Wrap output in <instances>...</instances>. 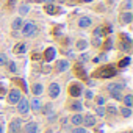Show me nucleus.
Segmentation results:
<instances>
[{
    "label": "nucleus",
    "mask_w": 133,
    "mask_h": 133,
    "mask_svg": "<svg viewBox=\"0 0 133 133\" xmlns=\"http://www.w3.org/2000/svg\"><path fill=\"white\" fill-rule=\"evenodd\" d=\"M56 2H58V3H59V2H64V0H56Z\"/></svg>",
    "instance_id": "nucleus-40"
},
{
    "label": "nucleus",
    "mask_w": 133,
    "mask_h": 133,
    "mask_svg": "<svg viewBox=\"0 0 133 133\" xmlns=\"http://www.w3.org/2000/svg\"><path fill=\"white\" fill-rule=\"evenodd\" d=\"M119 111H121V114H122L124 117H130V116H131V108H127V107H122V108H121Z\"/></svg>",
    "instance_id": "nucleus-22"
},
{
    "label": "nucleus",
    "mask_w": 133,
    "mask_h": 133,
    "mask_svg": "<svg viewBox=\"0 0 133 133\" xmlns=\"http://www.w3.org/2000/svg\"><path fill=\"white\" fill-rule=\"evenodd\" d=\"M8 68L11 72H17V68H16V63L14 61H8Z\"/></svg>",
    "instance_id": "nucleus-26"
},
{
    "label": "nucleus",
    "mask_w": 133,
    "mask_h": 133,
    "mask_svg": "<svg viewBox=\"0 0 133 133\" xmlns=\"http://www.w3.org/2000/svg\"><path fill=\"white\" fill-rule=\"evenodd\" d=\"M28 105H30V108L33 111H39L41 110V100L39 99H33L31 102H28Z\"/></svg>",
    "instance_id": "nucleus-16"
},
{
    "label": "nucleus",
    "mask_w": 133,
    "mask_h": 133,
    "mask_svg": "<svg viewBox=\"0 0 133 133\" xmlns=\"http://www.w3.org/2000/svg\"><path fill=\"white\" fill-rule=\"evenodd\" d=\"M122 100H124V103H125L127 108H131L133 107V96L131 94H127L125 97H122Z\"/></svg>",
    "instance_id": "nucleus-17"
},
{
    "label": "nucleus",
    "mask_w": 133,
    "mask_h": 133,
    "mask_svg": "<svg viewBox=\"0 0 133 133\" xmlns=\"http://www.w3.org/2000/svg\"><path fill=\"white\" fill-rule=\"evenodd\" d=\"M59 91H61V88H59L58 83H52V85L49 86V96H50L52 99H56V97L59 96Z\"/></svg>",
    "instance_id": "nucleus-6"
},
{
    "label": "nucleus",
    "mask_w": 133,
    "mask_h": 133,
    "mask_svg": "<svg viewBox=\"0 0 133 133\" xmlns=\"http://www.w3.org/2000/svg\"><path fill=\"white\" fill-rule=\"evenodd\" d=\"M122 88L124 86L121 83H110L108 85V91H110L111 97L116 99V100H121L122 99Z\"/></svg>",
    "instance_id": "nucleus-1"
},
{
    "label": "nucleus",
    "mask_w": 133,
    "mask_h": 133,
    "mask_svg": "<svg viewBox=\"0 0 133 133\" xmlns=\"http://www.w3.org/2000/svg\"><path fill=\"white\" fill-rule=\"evenodd\" d=\"M22 25H24L22 17H17V19H14V22H13V30H21Z\"/></svg>",
    "instance_id": "nucleus-19"
},
{
    "label": "nucleus",
    "mask_w": 133,
    "mask_h": 133,
    "mask_svg": "<svg viewBox=\"0 0 133 133\" xmlns=\"http://www.w3.org/2000/svg\"><path fill=\"white\" fill-rule=\"evenodd\" d=\"M25 133H38V124L36 122H28L25 125Z\"/></svg>",
    "instance_id": "nucleus-13"
},
{
    "label": "nucleus",
    "mask_w": 133,
    "mask_h": 133,
    "mask_svg": "<svg viewBox=\"0 0 133 133\" xmlns=\"http://www.w3.org/2000/svg\"><path fill=\"white\" fill-rule=\"evenodd\" d=\"M2 131H3V127H2V125H0V133H2Z\"/></svg>",
    "instance_id": "nucleus-38"
},
{
    "label": "nucleus",
    "mask_w": 133,
    "mask_h": 133,
    "mask_svg": "<svg viewBox=\"0 0 133 133\" xmlns=\"http://www.w3.org/2000/svg\"><path fill=\"white\" fill-rule=\"evenodd\" d=\"M116 74V69L113 66H103L100 71H97L94 74V77H100V78H108V77H113Z\"/></svg>",
    "instance_id": "nucleus-2"
},
{
    "label": "nucleus",
    "mask_w": 133,
    "mask_h": 133,
    "mask_svg": "<svg viewBox=\"0 0 133 133\" xmlns=\"http://www.w3.org/2000/svg\"><path fill=\"white\" fill-rule=\"evenodd\" d=\"M21 119H13L11 121V124H10V130L13 131V133H17L19 130H21Z\"/></svg>",
    "instance_id": "nucleus-11"
},
{
    "label": "nucleus",
    "mask_w": 133,
    "mask_h": 133,
    "mask_svg": "<svg viewBox=\"0 0 133 133\" xmlns=\"http://www.w3.org/2000/svg\"><path fill=\"white\" fill-rule=\"evenodd\" d=\"M77 47H78L80 50H83V49L88 47V42H86V41H78V42H77Z\"/></svg>",
    "instance_id": "nucleus-28"
},
{
    "label": "nucleus",
    "mask_w": 133,
    "mask_h": 133,
    "mask_svg": "<svg viewBox=\"0 0 133 133\" xmlns=\"http://www.w3.org/2000/svg\"><path fill=\"white\" fill-rule=\"evenodd\" d=\"M83 125H85V127H94V125H96V116H92V114H85V116H83Z\"/></svg>",
    "instance_id": "nucleus-8"
},
{
    "label": "nucleus",
    "mask_w": 133,
    "mask_h": 133,
    "mask_svg": "<svg viewBox=\"0 0 133 133\" xmlns=\"http://www.w3.org/2000/svg\"><path fill=\"white\" fill-rule=\"evenodd\" d=\"M96 102H97V105H99V107H102V105H103V103H105V99H103V97H100V96H99V97H96Z\"/></svg>",
    "instance_id": "nucleus-31"
},
{
    "label": "nucleus",
    "mask_w": 133,
    "mask_h": 133,
    "mask_svg": "<svg viewBox=\"0 0 133 133\" xmlns=\"http://www.w3.org/2000/svg\"><path fill=\"white\" fill-rule=\"evenodd\" d=\"M96 114L100 116V117L105 116V108H103V107H97V108H96Z\"/></svg>",
    "instance_id": "nucleus-25"
},
{
    "label": "nucleus",
    "mask_w": 133,
    "mask_h": 133,
    "mask_svg": "<svg viewBox=\"0 0 133 133\" xmlns=\"http://www.w3.org/2000/svg\"><path fill=\"white\" fill-rule=\"evenodd\" d=\"M17 110H19V113H21V114H27V113L30 111L28 100H27V99H21V100L17 102Z\"/></svg>",
    "instance_id": "nucleus-5"
},
{
    "label": "nucleus",
    "mask_w": 133,
    "mask_h": 133,
    "mask_svg": "<svg viewBox=\"0 0 133 133\" xmlns=\"http://www.w3.org/2000/svg\"><path fill=\"white\" fill-rule=\"evenodd\" d=\"M72 133H86V128H83V127H77V128L72 130Z\"/></svg>",
    "instance_id": "nucleus-30"
},
{
    "label": "nucleus",
    "mask_w": 133,
    "mask_h": 133,
    "mask_svg": "<svg viewBox=\"0 0 133 133\" xmlns=\"http://www.w3.org/2000/svg\"><path fill=\"white\" fill-rule=\"evenodd\" d=\"M44 2H45V3H50V2H53V0H44Z\"/></svg>",
    "instance_id": "nucleus-37"
},
{
    "label": "nucleus",
    "mask_w": 133,
    "mask_h": 133,
    "mask_svg": "<svg viewBox=\"0 0 133 133\" xmlns=\"http://www.w3.org/2000/svg\"><path fill=\"white\" fill-rule=\"evenodd\" d=\"M82 2H85V3H89V2H92V0H82Z\"/></svg>",
    "instance_id": "nucleus-36"
},
{
    "label": "nucleus",
    "mask_w": 133,
    "mask_h": 133,
    "mask_svg": "<svg viewBox=\"0 0 133 133\" xmlns=\"http://www.w3.org/2000/svg\"><path fill=\"white\" fill-rule=\"evenodd\" d=\"M44 58H45V61H52L55 58V49L53 47H49L45 50V53H44Z\"/></svg>",
    "instance_id": "nucleus-15"
},
{
    "label": "nucleus",
    "mask_w": 133,
    "mask_h": 133,
    "mask_svg": "<svg viewBox=\"0 0 133 133\" xmlns=\"http://www.w3.org/2000/svg\"><path fill=\"white\" fill-rule=\"evenodd\" d=\"M71 124H74L75 127H80V125L83 124V114H80V113L74 114V116L71 117Z\"/></svg>",
    "instance_id": "nucleus-9"
},
{
    "label": "nucleus",
    "mask_w": 133,
    "mask_h": 133,
    "mask_svg": "<svg viewBox=\"0 0 133 133\" xmlns=\"http://www.w3.org/2000/svg\"><path fill=\"white\" fill-rule=\"evenodd\" d=\"M86 97H88V99H92V92H91V91H86Z\"/></svg>",
    "instance_id": "nucleus-35"
},
{
    "label": "nucleus",
    "mask_w": 133,
    "mask_h": 133,
    "mask_svg": "<svg viewBox=\"0 0 133 133\" xmlns=\"http://www.w3.org/2000/svg\"><path fill=\"white\" fill-rule=\"evenodd\" d=\"M45 133H52V130H47V131H45Z\"/></svg>",
    "instance_id": "nucleus-39"
},
{
    "label": "nucleus",
    "mask_w": 133,
    "mask_h": 133,
    "mask_svg": "<svg viewBox=\"0 0 133 133\" xmlns=\"http://www.w3.org/2000/svg\"><path fill=\"white\" fill-rule=\"evenodd\" d=\"M69 69V63L66 61V59H59L58 64H56V71L58 72H64V71H68Z\"/></svg>",
    "instance_id": "nucleus-10"
},
{
    "label": "nucleus",
    "mask_w": 133,
    "mask_h": 133,
    "mask_svg": "<svg viewBox=\"0 0 133 133\" xmlns=\"http://www.w3.org/2000/svg\"><path fill=\"white\" fill-rule=\"evenodd\" d=\"M21 99H22V96H21V91H17V89H13V91H10V94H8V103L14 105V103H17Z\"/></svg>",
    "instance_id": "nucleus-4"
},
{
    "label": "nucleus",
    "mask_w": 133,
    "mask_h": 133,
    "mask_svg": "<svg viewBox=\"0 0 133 133\" xmlns=\"http://www.w3.org/2000/svg\"><path fill=\"white\" fill-rule=\"evenodd\" d=\"M69 94L74 96V97H78V96L82 94V86H80L78 83H72V85L69 86Z\"/></svg>",
    "instance_id": "nucleus-7"
},
{
    "label": "nucleus",
    "mask_w": 133,
    "mask_h": 133,
    "mask_svg": "<svg viewBox=\"0 0 133 133\" xmlns=\"http://www.w3.org/2000/svg\"><path fill=\"white\" fill-rule=\"evenodd\" d=\"M71 110H74V111H82V110H83L82 102H74V103L71 105Z\"/></svg>",
    "instance_id": "nucleus-23"
},
{
    "label": "nucleus",
    "mask_w": 133,
    "mask_h": 133,
    "mask_svg": "<svg viewBox=\"0 0 133 133\" xmlns=\"http://www.w3.org/2000/svg\"><path fill=\"white\" fill-rule=\"evenodd\" d=\"M89 25H91V19L89 17H86V16L80 17V21H78V27L80 28H88Z\"/></svg>",
    "instance_id": "nucleus-14"
},
{
    "label": "nucleus",
    "mask_w": 133,
    "mask_h": 133,
    "mask_svg": "<svg viewBox=\"0 0 133 133\" xmlns=\"http://www.w3.org/2000/svg\"><path fill=\"white\" fill-rule=\"evenodd\" d=\"M121 21L125 22V24H130V22L133 21V14H131V13H124V14L121 16Z\"/></svg>",
    "instance_id": "nucleus-18"
},
{
    "label": "nucleus",
    "mask_w": 133,
    "mask_h": 133,
    "mask_svg": "<svg viewBox=\"0 0 133 133\" xmlns=\"http://www.w3.org/2000/svg\"><path fill=\"white\" fill-rule=\"evenodd\" d=\"M33 94L35 96H39V94H42V91H44V88H42V85L41 83H36V85H33Z\"/></svg>",
    "instance_id": "nucleus-21"
},
{
    "label": "nucleus",
    "mask_w": 133,
    "mask_h": 133,
    "mask_svg": "<svg viewBox=\"0 0 133 133\" xmlns=\"http://www.w3.org/2000/svg\"><path fill=\"white\" fill-rule=\"evenodd\" d=\"M6 63H8L6 55H5V53H0V66H3V64H6Z\"/></svg>",
    "instance_id": "nucleus-27"
},
{
    "label": "nucleus",
    "mask_w": 133,
    "mask_h": 133,
    "mask_svg": "<svg viewBox=\"0 0 133 133\" xmlns=\"http://www.w3.org/2000/svg\"><path fill=\"white\" fill-rule=\"evenodd\" d=\"M25 50H27L25 44H17V45L14 47V53H16V55H22V53H25Z\"/></svg>",
    "instance_id": "nucleus-20"
},
{
    "label": "nucleus",
    "mask_w": 133,
    "mask_h": 133,
    "mask_svg": "<svg viewBox=\"0 0 133 133\" xmlns=\"http://www.w3.org/2000/svg\"><path fill=\"white\" fill-rule=\"evenodd\" d=\"M125 8L127 10H131V0H127V2H125Z\"/></svg>",
    "instance_id": "nucleus-33"
},
{
    "label": "nucleus",
    "mask_w": 133,
    "mask_h": 133,
    "mask_svg": "<svg viewBox=\"0 0 133 133\" xmlns=\"http://www.w3.org/2000/svg\"><path fill=\"white\" fill-rule=\"evenodd\" d=\"M36 25L33 24V22H27V24H24L22 25V35L24 36H27V38H30V36H33V35H36Z\"/></svg>",
    "instance_id": "nucleus-3"
},
{
    "label": "nucleus",
    "mask_w": 133,
    "mask_h": 133,
    "mask_svg": "<svg viewBox=\"0 0 133 133\" xmlns=\"http://www.w3.org/2000/svg\"><path fill=\"white\" fill-rule=\"evenodd\" d=\"M107 111H108L110 114H116V113H117V110H116L114 107H108V108H107Z\"/></svg>",
    "instance_id": "nucleus-32"
},
{
    "label": "nucleus",
    "mask_w": 133,
    "mask_h": 133,
    "mask_svg": "<svg viewBox=\"0 0 133 133\" xmlns=\"http://www.w3.org/2000/svg\"><path fill=\"white\" fill-rule=\"evenodd\" d=\"M127 64H130V58H124V59L119 63V66H121V68H125Z\"/></svg>",
    "instance_id": "nucleus-29"
},
{
    "label": "nucleus",
    "mask_w": 133,
    "mask_h": 133,
    "mask_svg": "<svg viewBox=\"0 0 133 133\" xmlns=\"http://www.w3.org/2000/svg\"><path fill=\"white\" fill-rule=\"evenodd\" d=\"M105 49H111V39H108V41L105 42Z\"/></svg>",
    "instance_id": "nucleus-34"
},
{
    "label": "nucleus",
    "mask_w": 133,
    "mask_h": 133,
    "mask_svg": "<svg viewBox=\"0 0 133 133\" xmlns=\"http://www.w3.org/2000/svg\"><path fill=\"white\" fill-rule=\"evenodd\" d=\"M28 10H30V8H28V5H22V6L19 8V13H21V16H25V14L28 13Z\"/></svg>",
    "instance_id": "nucleus-24"
},
{
    "label": "nucleus",
    "mask_w": 133,
    "mask_h": 133,
    "mask_svg": "<svg viewBox=\"0 0 133 133\" xmlns=\"http://www.w3.org/2000/svg\"><path fill=\"white\" fill-rule=\"evenodd\" d=\"M45 13H49V14H58L59 8L56 5H53V3H47L45 5Z\"/></svg>",
    "instance_id": "nucleus-12"
}]
</instances>
